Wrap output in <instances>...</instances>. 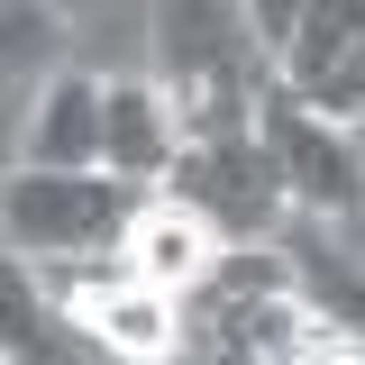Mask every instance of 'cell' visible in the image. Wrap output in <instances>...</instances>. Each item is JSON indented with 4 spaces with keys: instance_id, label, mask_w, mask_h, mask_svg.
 <instances>
[{
    "instance_id": "cell-10",
    "label": "cell",
    "mask_w": 365,
    "mask_h": 365,
    "mask_svg": "<svg viewBox=\"0 0 365 365\" xmlns=\"http://www.w3.org/2000/svg\"><path fill=\"white\" fill-rule=\"evenodd\" d=\"M55 37H64V28H55V0H9V101H19V110H28V73L55 55ZM19 110H9V119H19Z\"/></svg>"
},
{
    "instance_id": "cell-8",
    "label": "cell",
    "mask_w": 365,
    "mask_h": 365,
    "mask_svg": "<svg viewBox=\"0 0 365 365\" xmlns=\"http://www.w3.org/2000/svg\"><path fill=\"white\" fill-rule=\"evenodd\" d=\"M182 155V110L165 83L146 73H119L110 83V174H137V182H165Z\"/></svg>"
},
{
    "instance_id": "cell-3",
    "label": "cell",
    "mask_w": 365,
    "mask_h": 365,
    "mask_svg": "<svg viewBox=\"0 0 365 365\" xmlns=\"http://www.w3.org/2000/svg\"><path fill=\"white\" fill-rule=\"evenodd\" d=\"M165 192L192 201L228 247H274V237L292 228V192H283V165H274V146H265V119H256V128L182 137Z\"/></svg>"
},
{
    "instance_id": "cell-14",
    "label": "cell",
    "mask_w": 365,
    "mask_h": 365,
    "mask_svg": "<svg viewBox=\"0 0 365 365\" xmlns=\"http://www.w3.org/2000/svg\"><path fill=\"white\" fill-rule=\"evenodd\" d=\"M347 128H356V155H365V110H356V119H347Z\"/></svg>"
},
{
    "instance_id": "cell-5",
    "label": "cell",
    "mask_w": 365,
    "mask_h": 365,
    "mask_svg": "<svg viewBox=\"0 0 365 365\" xmlns=\"http://www.w3.org/2000/svg\"><path fill=\"white\" fill-rule=\"evenodd\" d=\"M265 146L274 165H283V192H292V210L302 220H356L365 210V155H356V128L338 119V110H319L311 91L274 83L265 101Z\"/></svg>"
},
{
    "instance_id": "cell-12",
    "label": "cell",
    "mask_w": 365,
    "mask_h": 365,
    "mask_svg": "<svg viewBox=\"0 0 365 365\" xmlns=\"http://www.w3.org/2000/svg\"><path fill=\"white\" fill-rule=\"evenodd\" d=\"M247 19H256V37H265V46H274V64H283V37H292L302 0H247Z\"/></svg>"
},
{
    "instance_id": "cell-7",
    "label": "cell",
    "mask_w": 365,
    "mask_h": 365,
    "mask_svg": "<svg viewBox=\"0 0 365 365\" xmlns=\"http://www.w3.org/2000/svg\"><path fill=\"white\" fill-rule=\"evenodd\" d=\"M137 274H155V283H174V292H201L210 283V265L228 256V237L192 201H174V192H146V210H137V228H128V247H119Z\"/></svg>"
},
{
    "instance_id": "cell-2",
    "label": "cell",
    "mask_w": 365,
    "mask_h": 365,
    "mask_svg": "<svg viewBox=\"0 0 365 365\" xmlns=\"http://www.w3.org/2000/svg\"><path fill=\"white\" fill-rule=\"evenodd\" d=\"M146 192H155V182L110 174V165H9V192H0L9 256H28L37 274H55V265H110V256L128 247Z\"/></svg>"
},
{
    "instance_id": "cell-9",
    "label": "cell",
    "mask_w": 365,
    "mask_h": 365,
    "mask_svg": "<svg viewBox=\"0 0 365 365\" xmlns=\"http://www.w3.org/2000/svg\"><path fill=\"white\" fill-rule=\"evenodd\" d=\"M356 46H365V0H302V19L283 37V83L292 91H329Z\"/></svg>"
},
{
    "instance_id": "cell-13",
    "label": "cell",
    "mask_w": 365,
    "mask_h": 365,
    "mask_svg": "<svg viewBox=\"0 0 365 365\" xmlns=\"http://www.w3.org/2000/svg\"><path fill=\"white\" fill-rule=\"evenodd\" d=\"M338 228H347V247H356V256H365V210H356V220H338Z\"/></svg>"
},
{
    "instance_id": "cell-4",
    "label": "cell",
    "mask_w": 365,
    "mask_h": 365,
    "mask_svg": "<svg viewBox=\"0 0 365 365\" xmlns=\"http://www.w3.org/2000/svg\"><path fill=\"white\" fill-rule=\"evenodd\" d=\"M64 329L83 338L91 356L110 365H174L192 356V302H182L174 283H155V274H137L128 256H110V265H64Z\"/></svg>"
},
{
    "instance_id": "cell-1",
    "label": "cell",
    "mask_w": 365,
    "mask_h": 365,
    "mask_svg": "<svg viewBox=\"0 0 365 365\" xmlns=\"http://www.w3.org/2000/svg\"><path fill=\"white\" fill-rule=\"evenodd\" d=\"M155 83L174 91L182 137H210V128H256L283 64L256 37L247 0H155Z\"/></svg>"
},
{
    "instance_id": "cell-6",
    "label": "cell",
    "mask_w": 365,
    "mask_h": 365,
    "mask_svg": "<svg viewBox=\"0 0 365 365\" xmlns=\"http://www.w3.org/2000/svg\"><path fill=\"white\" fill-rule=\"evenodd\" d=\"M9 128H19V165H110V83L101 73H46Z\"/></svg>"
},
{
    "instance_id": "cell-11",
    "label": "cell",
    "mask_w": 365,
    "mask_h": 365,
    "mask_svg": "<svg viewBox=\"0 0 365 365\" xmlns=\"http://www.w3.org/2000/svg\"><path fill=\"white\" fill-rule=\"evenodd\" d=\"M311 101H319V110H338V119H356V110H365V46L347 55V73H338L329 91H311Z\"/></svg>"
}]
</instances>
